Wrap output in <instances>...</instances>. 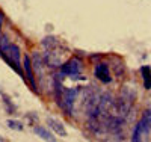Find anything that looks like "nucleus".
Segmentation results:
<instances>
[{
    "instance_id": "obj_1",
    "label": "nucleus",
    "mask_w": 151,
    "mask_h": 142,
    "mask_svg": "<svg viewBox=\"0 0 151 142\" xmlns=\"http://www.w3.org/2000/svg\"><path fill=\"white\" fill-rule=\"evenodd\" d=\"M80 94V89H76V88H65L62 94L56 98L58 106L64 110V113L67 115H73L74 112V105H76V100H77Z\"/></svg>"
},
{
    "instance_id": "obj_2",
    "label": "nucleus",
    "mask_w": 151,
    "mask_h": 142,
    "mask_svg": "<svg viewBox=\"0 0 151 142\" xmlns=\"http://www.w3.org/2000/svg\"><path fill=\"white\" fill-rule=\"evenodd\" d=\"M2 58H3L21 77H24V76H23V70H21V61H20L21 51H20V47H18L17 44H9V47L6 48V51H3ZM24 79H26V77H24Z\"/></svg>"
},
{
    "instance_id": "obj_3",
    "label": "nucleus",
    "mask_w": 151,
    "mask_h": 142,
    "mask_svg": "<svg viewBox=\"0 0 151 142\" xmlns=\"http://www.w3.org/2000/svg\"><path fill=\"white\" fill-rule=\"evenodd\" d=\"M59 68H60V73L64 76H70V77H73V79H79V76L82 73V68H83V63L79 58H71L67 62L62 63Z\"/></svg>"
},
{
    "instance_id": "obj_4",
    "label": "nucleus",
    "mask_w": 151,
    "mask_h": 142,
    "mask_svg": "<svg viewBox=\"0 0 151 142\" xmlns=\"http://www.w3.org/2000/svg\"><path fill=\"white\" fill-rule=\"evenodd\" d=\"M42 59H44V63L50 68H59L62 63H64V59H62V56L58 53V47L45 50L44 55H42Z\"/></svg>"
},
{
    "instance_id": "obj_5",
    "label": "nucleus",
    "mask_w": 151,
    "mask_h": 142,
    "mask_svg": "<svg viewBox=\"0 0 151 142\" xmlns=\"http://www.w3.org/2000/svg\"><path fill=\"white\" fill-rule=\"evenodd\" d=\"M94 74H95L97 79H98L100 82H103V83H110V82H112L109 65H107V63H104V62L97 63L95 68H94Z\"/></svg>"
},
{
    "instance_id": "obj_6",
    "label": "nucleus",
    "mask_w": 151,
    "mask_h": 142,
    "mask_svg": "<svg viewBox=\"0 0 151 142\" xmlns=\"http://www.w3.org/2000/svg\"><path fill=\"white\" fill-rule=\"evenodd\" d=\"M23 68H24V73H26V79L29 80L30 86L35 92H38V88H36V80L33 77V67H32V61H30V56H24V63H23Z\"/></svg>"
},
{
    "instance_id": "obj_7",
    "label": "nucleus",
    "mask_w": 151,
    "mask_h": 142,
    "mask_svg": "<svg viewBox=\"0 0 151 142\" xmlns=\"http://www.w3.org/2000/svg\"><path fill=\"white\" fill-rule=\"evenodd\" d=\"M30 61H32L33 73H36L38 79H41V77H42V70H44V67H45L42 56H41L40 53H33V56H32V59H30Z\"/></svg>"
},
{
    "instance_id": "obj_8",
    "label": "nucleus",
    "mask_w": 151,
    "mask_h": 142,
    "mask_svg": "<svg viewBox=\"0 0 151 142\" xmlns=\"http://www.w3.org/2000/svg\"><path fill=\"white\" fill-rule=\"evenodd\" d=\"M47 124H48V127L52 128L58 136H67V130H65L64 124H62L60 121H58V120H55L52 117H48L47 118Z\"/></svg>"
},
{
    "instance_id": "obj_9",
    "label": "nucleus",
    "mask_w": 151,
    "mask_h": 142,
    "mask_svg": "<svg viewBox=\"0 0 151 142\" xmlns=\"http://www.w3.org/2000/svg\"><path fill=\"white\" fill-rule=\"evenodd\" d=\"M141 127H142V136H148L151 132V109H147L141 118Z\"/></svg>"
},
{
    "instance_id": "obj_10",
    "label": "nucleus",
    "mask_w": 151,
    "mask_h": 142,
    "mask_svg": "<svg viewBox=\"0 0 151 142\" xmlns=\"http://www.w3.org/2000/svg\"><path fill=\"white\" fill-rule=\"evenodd\" d=\"M33 133H36L41 139H45V141H56V138L50 133L45 127H42V125H35L33 127Z\"/></svg>"
},
{
    "instance_id": "obj_11",
    "label": "nucleus",
    "mask_w": 151,
    "mask_h": 142,
    "mask_svg": "<svg viewBox=\"0 0 151 142\" xmlns=\"http://www.w3.org/2000/svg\"><path fill=\"white\" fill-rule=\"evenodd\" d=\"M141 74H142V79H144V88L151 89V68L147 67V65L141 67Z\"/></svg>"
},
{
    "instance_id": "obj_12",
    "label": "nucleus",
    "mask_w": 151,
    "mask_h": 142,
    "mask_svg": "<svg viewBox=\"0 0 151 142\" xmlns=\"http://www.w3.org/2000/svg\"><path fill=\"white\" fill-rule=\"evenodd\" d=\"M41 45H42L45 50L56 48V47L59 45V41H58V38H55V36H45L44 40L41 41Z\"/></svg>"
},
{
    "instance_id": "obj_13",
    "label": "nucleus",
    "mask_w": 151,
    "mask_h": 142,
    "mask_svg": "<svg viewBox=\"0 0 151 142\" xmlns=\"http://www.w3.org/2000/svg\"><path fill=\"white\" fill-rule=\"evenodd\" d=\"M6 124H8V127L9 128H12V130H17V132H21L23 130V124L20 123V121H17V120H8L6 121Z\"/></svg>"
},
{
    "instance_id": "obj_14",
    "label": "nucleus",
    "mask_w": 151,
    "mask_h": 142,
    "mask_svg": "<svg viewBox=\"0 0 151 142\" xmlns=\"http://www.w3.org/2000/svg\"><path fill=\"white\" fill-rule=\"evenodd\" d=\"M3 103H5V106H6L8 113H15V106L11 103V100H8V98L5 97V98H3Z\"/></svg>"
},
{
    "instance_id": "obj_15",
    "label": "nucleus",
    "mask_w": 151,
    "mask_h": 142,
    "mask_svg": "<svg viewBox=\"0 0 151 142\" xmlns=\"http://www.w3.org/2000/svg\"><path fill=\"white\" fill-rule=\"evenodd\" d=\"M2 24H3V14L0 12V36H2ZM0 56H2V51H0Z\"/></svg>"
},
{
    "instance_id": "obj_16",
    "label": "nucleus",
    "mask_w": 151,
    "mask_h": 142,
    "mask_svg": "<svg viewBox=\"0 0 151 142\" xmlns=\"http://www.w3.org/2000/svg\"><path fill=\"white\" fill-rule=\"evenodd\" d=\"M0 141H3V139H2V138H0Z\"/></svg>"
},
{
    "instance_id": "obj_17",
    "label": "nucleus",
    "mask_w": 151,
    "mask_h": 142,
    "mask_svg": "<svg viewBox=\"0 0 151 142\" xmlns=\"http://www.w3.org/2000/svg\"><path fill=\"white\" fill-rule=\"evenodd\" d=\"M0 94H2V91H0Z\"/></svg>"
}]
</instances>
